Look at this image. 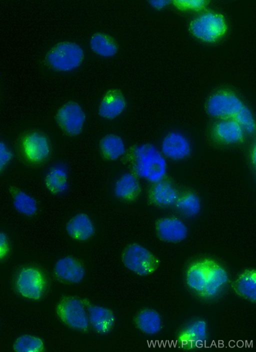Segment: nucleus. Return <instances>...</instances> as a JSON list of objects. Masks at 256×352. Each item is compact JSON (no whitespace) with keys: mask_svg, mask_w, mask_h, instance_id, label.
<instances>
[{"mask_svg":"<svg viewBox=\"0 0 256 352\" xmlns=\"http://www.w3.org/2000/svg\"><path fill=\"white\" fill-rule=\"evenodd\" d=\"M174 206L181 214L188 218L196 216L201 209L200 200L193 193L179 197Z\"/></svg>","mask_w":256,"mask_h":352,"instance_id":"obj_27","label":"nucleus"},{"mask_svg":"<svg viewBox=\"0 0 256 352\" xmlns=\"http://www.w3.org/2000/svg\"><path fill=\"white\" fill-rule=\"evenodd\" d=\"M54 270L58 278L72 284L81 282L86 274L85 270L82 264L69 256L59 259L55 264Z\"/></svg>","mask_w":256,"mask_h":352,"instance_id":"obj_14","label":"nucleus"},{"mask_svg":"<svg viewBox=\"0 0 256 352\" xmlns=\"http://www.w3.org/2000/svg\"><path fill=\"white\" fill-rule=\"evenodd\" d=\"M234 118L244 134H251L254 132L256 126L254 118L247 107L243 106Z\"/></svg>","mask_w":256,"mask_h":352,"instance_id":"obj_30","label":"nucleus"},{"mask_svg":"<svg viewBox=\"0 0 256 352\" xmlns=\"http://www.w3.org/2000/svg\"><path fill=\"white\" fill-rule=\"evenodd\" d=\"M170 1L168 0H152L150 2L151 5L156 8H160L167 4Z\"/></svg>","mask_w":256,"mask_h":352,"instance_id":"obj_34","label":"nucleus"},{"mask_svg":"<svg viewBox=\"0 0 256 352\" xmlns=\"http://www.w3.org/2000/svg\"><path fill=\"white\" fill-rule=\"evenodd\" d=\"M222 16L212 12L201 15L192 24L194 34L206 41H212L222 35L226 30Z\"/></svg>","mask_w":256,"mask_h":352,"instance_id":"obj_5","label":"nucleus"},{"mask_svg":"<svg viewBox=\"0 0 256 352\" xmlns=\"http://www.w3.org/2000/svg\"><path fill=\"white\" fill-rule=\"evenodd\" d=\"M68 171L66 164L59 163L51 167L46 173L45 182L52 192L62 194L68 188Z\"/></svg>","mask_w":256,"mask_h":352,"instance_id":"obj_19","label":"nucleus"},{"mask_svg":"<svg viewBox=\"0 0 256 352\" xmlns=\"http://www.w3.org/2000/svg\"><path fill=\"white\" fill-rule=\"evenodd\" d=\"M90 45L94 52L105 58L113 56L118 50V44L116 40L103 32L94 34L90 38Z\"/></svg>","mask_w":256,"mask_h":352,"instance_id":"obj_21","label":"nucleus"},{"mask_svg":"<svg viewBox=\"0 0 256 352\" xmlns=\"http://www.w3.org/2000/svg\"><path fill=\"white\" fill-rule=\"evenodd\" d=\"M66 230L68 235L76 240L84 241L94 234L95 226L92 219L86 214L75 215L68 222Z\"/></svg>","mask_w":256,"mask_h":352,"instance_id":"obj_16","label":"nucleus"},{"mask_svg":"<svg viewBox=\"0 0 256 352\" xmlns=\"http://www.w3.org/2000/svg\"><path fill=\"white\" fill-rule=\"evenodd\" d=\"M140 188L136 176L130 172L122 174L114 185L115 195L120 198H128L136 194Z\"/></svg>","mask_w":256,"mask_h":352,"instance_id":"obj_25","label":"nucleus"},{"mask_svg":"<svg viewBox=\"0 0 256 352\" xmlns=\"http://www.w3.org/2000/svg\"><path fill=\"white\" fill-rule=\"evenodd\" d=\"M13 205L17 212L27 216H32L38 210L36 200L24 191H20L14 195Z\"/></svg>","mask_w":256,"mask_h":352,"instance_id":"obj_28","label":"nucleus"},{"mask_svg":"<svg viewBox=\"0 0 256 352\" xmlns=\"http://www.w3.org/2000/svg\"><path fill=\"white\" fill-rule=\"evenodd\" d=\"M8 252V242L6 234L0 232V260L7 254Z\"/></svg>","mask_w":256,"mask_h":352,"instance_id":"obj_32","label":"nucleus"},{"mask_svg":"<svg viewBox=\"0 0 256 352\" xmlns=\"http://www.w3.org/2000/svg\"><path fill=\"white\" fill-rule=\"evenodd\" d=\"M207 274L206 259L192 264L188 268L186 280L188 286L200 296L206 286Z\"/></svg>","mask_w":256,"mask_h":352,"instance_id":"obj_24","label":"nucleus"},{"mask_svg":"<svg viewBox=\"0 0 256 352\" xmlns=\"http://www.w3.org/2000/svg\"><path fill=\"white\" fill-rule=\"evenodd\" d=\"M191 150V144L188 138L180 132L173 131L164 136L160 150L166 158L180 160L188 157Z\"/></svg>","mask_w":256,"mask_h":352,"instance_id":"obj_9","label":"nucleus"},{"mask_svg":"<svg viewBox=\"0 0 256 352\" xmlns=\"http://www.w3.org/2000/svg\"><path fill=\"white\" fill-rule=\"evenodd\" d=\"M156 231L161 240L171 242H181L188 234L186 224L174 217H166L159 220L156 224Z\"/></svg>","mask_w":256,"mask_h":352,"instance_id":"obj_10","label":"nucleus"},{"mask_svg":"<svg viewBox=\"0 0 256 352\" xmlns=\"http://www.w3.org/2000/svg\"><path fill=\"white\" fill-rule=\"evenodd\" d=\"M89 324L100 334L108 333L114 326L115 316L109 308L100 306L91 305L88 308Z\"/></svg>","mask_w":256,"mask_h":352,"instance_id":"obj_15","label":"nucleus"},{"mask_svg":"<svg viewBox=\"0 0 256 352\" xmlns=\"http://www.w3.org/2000/svg\"><path fill=\"white\" fill-rule=\"evenodd\" d=\"M104 153L110 159L116 160L124 155L126 147L124 140L116 134H109L104 136L100 143Z\"/></svg>","mask_w":256,"mask_h":352,"instance_id":"obj_26","label":"nucleus"},{"mask_svg":"<svg viewBox=\"0 0 256 352\" xmlns=\"http://www.w3.org/2000/svg\"><path fill=\"white\" fill-rule=\"evenodd\" d=\"M24 148L28 158L36 162L45 160L50 152L48 140L44 135L38 132L31 133L26 138Z\"/></svg>","mask_w":256,"mask_h":352,"instance_id":"obj_13","label":"nucleus"},{"mask_svg":"<svg viewBox=\"0 0 256 352\" xmlns=\"http://www.w3.org/2000/svg\"><path fill=\"white\" fill-rule=\"evenodd\" d=\"M122 259L128 269L141 276L154 272L159 265L158 260L148 249L138 244L128 246L123 252Z\"/></svg>","mask_w":256,"mask_h":352,"instance_id":"obj_3","label":"nucleus"},{"mask_svg":"<svg viewBox=\"0 0 256 352\" xmlns=\"http://www.w3.org/2000/svg\"><path fill=\"white\" fill-rule=\"evenodd\" d=\"M56 312L60 320L72 328L84 330L88 328V310L79 298L73 296L62 298L57 306Z\"/></svg>","mask_w":256,"mask_h":352,"instance_id":"obj_4","label":"nucleus"},{"mask_svg":"<svg viewBox=\"0 0 256 352\" xmlns=\"http://www.w3.org/2000/svg\"><path fill=\"white\" fill-rule=\"evenodd\" d=\"M177 2L181 6L192 8H200L204 3V1L202 0H182Z\"/></svg>","mask_w":256,"mask_h":352,"instance_id":"obj_33","label":"nucleus"},{"mask_svg":"<svg viewBox=\"0 0 256 352\" xmlns=\"http://www.w3.org/2000/svg\"><path fill=\"white\" fill-rule=\"evenodd\" d=\"M12 157L11 149L4 142L0 140V172L10 163Z\"/></svg>","mask_w":256,"mask_h":352,"instance_id":"obj_31","label":"nucleus"},{"mask_svg":"<svg viewBox=\"0 0 256 352\" xmlns=\"http://www.w3.org/2000/svg\"><path fill=\"white\" fill-rule=\"evenodd\" d=\"M126 101L121 93L116 90L109 92L103 98L98 108L99 114L106 119H114L124 110Z\"/></svg>","mask_w":256,"mask_h":352,"instance_id":"obj_17","label":"nucleus"},{"mask_svg":"<svg viewBox=\"0 0 256 352\" xmlns=\"http://www.w3.org/2000/svg\"><path fill=\"white\" fill-rule=\"evenodd\" d=\"M154 184L152 190L154 202L163 207L174 206L180 197L175 188L170 182L164 180Z\"/></svg>","mask_w":256,"mask_h":352,"instance_id":"obj_23","label":"nucleus"},{"mask_svg":"<svg viewBox=\"0 0 256 352\" xmlns=\"http://www.w3.org/2000/svg\"><path fill=\"white\" fill-rule=\"evenodd\" d=\"M84 53L78 44L64 41L56 44L48 52L46 60L54 70L60 72L73 70L82 63Z\"/></svg>","mask_w":256,"mask_h":352,"instance_id":"obj_2","label":"nucleus"},{"mask_svg":"<svg viewBox=\"0 0 256 352\" xmlns=\"http://www.w3.org/2000/svg\"><path fill=\"white\" fill-rule=\"evenodd\" d=\"M45 286V280L42 272L38 270L25 268L20 272L16 288L23 296L32 300H38L42 296Z\"/></svg>","mask_w":256,"mask_h":352,"instance_id":"obj_7","label":"nucleus"},{"mask_svg":"<svg viewBox=\"0 0 256 352\" xmlns=\"http://www.w3.org/2000/svg\"><path fill=\"white\" fill-rule=\"evenodd\" d=\"M206 286L201 296L212 298L218 294L228 278L226 270L215 261L206 258Z\"/></svg>","mask_w":256,"mask_h":352,"instance_id":"obj_11","label":"nucleus"},{"mask_svg":"<svg viewBox=\"0 0 256 352\" xmlns=\"http://www.w3.org/2000/svg\"><path fill=\"white\" fill-rule=\"evenodd\" d=\"M57 118L62 128L70 134H78L82 130L86 119L81 106L71 102L63 105L58 110Z\"/></svg>","mask_w":256,"mask_h":352,"instance_id":"obj_8","label":"nucleus"},{"mask_svg":"<svg viewBox=\"0 0 256 352\" xmlns=\"http://www.w3.org/2000/svg\"><path fill=\"white\" fill-rule=\"evenodd\" d=\"M242 106L240 100L234 94L220 92L210 98L207 110L211 116L223 119L234 118Z\"/></svg>","mask_w":256,"mask_h":352,"instance_id":"obj_6","label":"nucleus"},{"mask_svg":"<svg viewBox=\"0 0 256 352\" xmlns=\"http://www.w3.org/2000/svg\"><path fill=\"white\" fill-rule=\"evenodd\" d=\"M208 338V326L205 320H193L186 324L180 331L178 340L184 348H192L202 345Z\"/></svg>","mask_w":256,"mask_h":352,"instance_id":"obj_12","label":"nucleus"},{"mask_svg":"<svg viewBox=\"0 0 256 352\" xmlns=\"http://www.w3.org/2000/svg\"><path fill=\"white\" fill-rule=\"evenodd\" d=\"M214 133L220 140L230 144L241 142L244 134L234 118L219 120L214 126Z\"/></svg>","mask_w":256,"mask_h":352,"instance_id":"obj_18","label":"nucleus"},{"mask_svg":"<svg viewBox=\"0 0 256 352\" xmlns=\"http://www.w3.org/2000/svg\"><path fill=\"white\" fill-rule=\"evenodd\" d=\"M136 323L138 328L148 335H154L162 328V320L160 314L155 310L144 309L136 316Z\"/></svg>","mask_w":256,"mask_h":352,"instance_id":"obj_22","label":"nucleus"},{"mask_svg":"<svg viewBox=\"0 0 256 352\" xmlns=\"http://www.w3.org/2000/svg\"><path fill=\"white\" fill-rule=\"evenodd\" d=\"M44 348L42 339L29 334L18 337L14 344V348L18 352H38L42 351Z\"/></svg>","mask_w":256,"mask_h":352,"instance_id":"obj_29","label":"nucleus"},{"mask_svg":"<svg viewBox=\"0 0 256 352\" xmlns=\"http://www.w3.org/2000/svg\"><path fill=\"white\" fill-rule=\"evenodd\" d=\"M232 287L240 296L252 302L256 301V272L247 270L234 282Z\"/></svg>","mask_w":256,"mask_h":352,"instance_id":"obj_20","label":"nucleus"},{"mask_svg":"<svg viewBox=\"0 0 256 352\" xmlns=\"http://www.w3.org/2000/svg\"><path fill=\"white\" fill-rule=\"evenodd\" d=\"M134 155L136 176L154 184L164 180L167 172L166 158L154 145H138L134 148Z\"/></svg>","mask_w":256,"mask_h":352,"instance_id":"obj_1","label":"nucleus"}]
</instances>
